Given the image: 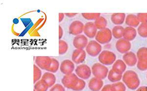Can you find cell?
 Wrapping results in <instances>:
<instances>
[{
    "mask_svg": "<svg viewBox=\"0 0 147 91\" xmlns=\"http://www.w3.org/2000/svg\"><path fill=\"white\" fill-rule=\"evenodd\" d=\"M86 57V51L82 49H76L72 55V61L74 63L80 64L85 61Z\"/></svg>",
    "mask_w": 147,
    "mask_h": 91,
    "instance_id": "7c38bea8",
    "label": "cell"
},
{
    "mask_svg": "<svg viewBox=\"0 0 147 91\" xmlns=\"http://www.w3.org/2000/svg\"><path fill=\"white\" fill-rule=\"evenodd\" d=\"M127 66L122 60H117L113 65L112 70L115 73L119 75H122L125 71Z\"/></svg>",
    "mask_w": 147,
    "mask_h": 91,
    "instance_id": "e0dca14e",
    "label": "cell"
},
{
    "mask_svg": "<svg viewBox=\"0 0 147 91\" xmlns=\"http://www.w3.org/2000/svg\"><path fill=\"white\" fill-rule=\"evenodd\" d=\"M49 91H65V89L63 85L57 83L52 87Z\"/></svg>",
    "mask_w": 147,
    "mask_h": 91,
    "instance_id": "836d02e7",
    "label": "cell"
},
{
    "mask_svg": "<svg viewBox=\"0 0 147 91\" xmlns=\"http://www.w3.org/2000/svg\"><path fill=\"white\" fill-rule=\"evenodd\" d=\"M125 18V13H113L111 16V21L114 24L120 26L124 23Z\"/></svg>",
    "mask_w": 147,
    "mask_h": 91,
    "instance_id": "ffe728a7",
    "label": "cell"
},
{
    "mask_svg": "<svg viewBox=\"0 0 147 91\" xmlns=\"http://www.w3.org/2000/svg\"><path fill=\"white\" fill-rule=\"evenodd\" d=\"M102 50V46L95 40H91L89 42L85 48L87 54L92 57H96L100 55Z\"/></svg>",
    "mask_w": 147,
    "mask_h": 91,
    "instance_id": "8992f818",
    "label": "cell"
},
{
    "mask_svg": "<svg viewBox=\"0 0 147 91\" xmlns=\"http://www.w3.org/2000/svg\"><path fill=\"white\" fill-rule=\"evenodd\" d=\"M91 70L94 77L100 80L105 79L109 74L108 68L101 63H95L92 66Z\"/></svg>",
    "mask_w": 147,
    "mask_h": 91,
    "instance_id": "3957f363",
    "label": "cell"
},
{
    "mask_svg": "<svg viewBox=\"0 0 147 91\" xmlns=\"http://www.w3.org/2000/svg\"><path fill=\"white\" fill-rule=\"evenodd\" d=\"M75 64L73 62L69 59H65L60 65V71L64 75H67L73 73L75 70Z\"/></svg>",
    "mask_w": 147,
    "mask_h": 91,
    "instance_id": "8fae6325",
    "label": "cell"
},
{
    "mask_svg": "<svg viewBox=\"0 0 147 91\" xmlns=\"http://www.w3.org/2000/svg\"><path fill=\"white\" fill-rule=\"evenodd\" d=\"M137 67L139 70L142 71L147 70V58L139 59L137 61Z\"/></svg>",
    "mask_w": 147,
    "mask_h": 91,
    "instance_id": "4dcf8cb0",
    "label": "cell"
},
{
    "mask_svg": "<svg viewBox=\"0 0 147 91\" xmlns=\"http://www.w3.org/2000/svg\"><path fill=\"white\" fill-rule=\"evenodd\" d=\"M84 18L87 20H96L100 16V13H84L82 14Z\"/></svg>",
    "mask_w": 147,
    "mask_h": 91,
    "instance_id": "1f68e13d",
    "label": "cell"
},
{
    "mask_svg": "<svg viewBox=\"0 0 147 91\" xmlns=\"http://www.w3.org/2000/svg\"><path fill=\"white\" fill-rule=\"evenodd\" d=\"M112 36L111 30L107 28L104 30L98 31L95 36V39L96 41L100 44H105L109 43L111 41Z\"/></svg>",
    "mask_w": 147,
    "mask_h": 91,
    "instance_id": "277c9868",
    "label": "cell"
},
{
    "mask_svg": "<svg viewBox=\"0 0 147 91\" xmlns=\"http://www.w3.org/2000/svg\"><path fill=\"white\" fill-rule=\"evenodd\" d=\"M122 77H123V75L117 74L116 73H115L112 69L110 70V71H109V74L107 75L108 80L110 82H113V83L119 82L121 80H122Z\"/></svg>",
    "mask_w": 147,
    "mask_h": 91,
    "instance_id": "d4e9b609",
    "label": "cell"
},
{
    "mask_svg": "<svg viewBox=\"0 0 147 91\" xmlns=\"http://www.w3.org/2000/svg\"><path fill=\"white\" fill-rule=\"evenodd\" d=\"M69 46L66 42L63 40H59V55H64L68 50Z\"/></svg>",
    "mask_w": 147,
    "mask_h": 91,
    "instance_id": "4316f807",
    "label": "cell"
},
{
    "mask_svg": "<svg viewBox=\"0 0 147 91\" xmlns=\"http://www.w3.org/2000/svg\"></svg>",
    "mask_w": 147,
    "mask_h": 91,
    "instance_id": "b9f144b4",
    "label": "cell"
},
{
    "mask_svg": "<svg viewBox=\"0 0 147 91\" xmlns=\"http://www.w3.org/2000/svg\"><path fill=\"white\" fill-rule=\"evenodd\" d=\"M122 80L129 89H136L140 84V81L137 73L131 70H129L124 73Z\"/></svg>",
    "mask_w": 147,
    "mask_h": 91,
    "instance_id": "6da1fadb",
    "label": "cell"
},
{
    "mask_svg": "<svg viewBox=\"0 0 147 91\" xmlns=\"http://www.w3.org/2000/svg\"><path fill=\"white\" fill-rule=\"evenodd\" d=\"M98 59L100 63L104 65H111L116 61V56L111 51L105 50L99 55Z\"/></svg>",
    "mask_w": 147,
    "mask_h": 91,
    "instance_id": "5b68a950",
    "label": "cell"
},
{
    "mask_svg": "<svg viewBox=\"0 0 147 91\" xmlns=\"http://www.w3.org/2000/svg\"><path fill=\"white\" fill-rule=\"evenodd\" d=\"M136 16L140 23H147V13H138Z\"/></svg>",
    "mask_w": 147,
    "mask_h": 91,
    "instance_id": "e575fe53",
    "label": "cell"
},
{
    "mask_svg": "<svg viewBox=\"0 0 147 91\" xmlns=\"http://www.w3.org/2000/svg\"><path fill=\"white\" fill-rule=\"evenodd\" d=\"M104 82L102 80L96 78H93L89 82L88 87L92 91H100L102 88Z\"/></svg>",
    "mask_w": 147,
    "mask_h": 91,
    "instance_id": "2e32d148",
    "label": "cell"
},
{
    "mask_svg": "<svg viewBox=\"0 0 147 91\" xmlns=\"http://www.w3.org/2000/svg\"><path fill=\"white\" fill-rule=\"evenodd\" d=\"M116 48L119 53H125L130 50L131 45L130 41L125 39H120L116 43Z\"/></svg>",
    "mask_w": 147,
    "mask_h": 91,
    "instance_id": "5bb4252c",
    "label": "cell"
},
{
    "mask_svg": "<svg viewBox=\"0 0 147 91\" xmlns=\"http://www.w3.org/2000/svg\"><path fill=\"white\" fill-rule=\"evenodd\" d=\"M78 13H65V15H66L67 17L68 18H73L75 17Z\"/></svg>",
    "mask_w": 147,
    "mask_h": 91,
    "instance_id": "f35d334b",
    "label": "cell"
},
{
    "mask_svg": "<svg viewBox=\"0 0 147 91\" xmlns=\"http://www.w3.org/2000/svg\"><path fill=\"white\" fill-rule=\"evenodd\" d=\"M110 88H111V85H106L105 86H104V87H102L101 91H111Z\"/></svg>",
    "mask_w": 147,
    "mask_h": 91,
    "instance_id": "8d00e7d4",
    "label": "cell"
},
{
    "mask_svg": "<svg viewBox=\"0 0 147 91\" xmlns=\"http://www.w3.org/2000/svg\"><path fill=\"white\" fill-rule=\"evenodd\" d=\"M98 32V29L96 28L94 22H88L84 25V33L86 36L89 38L95 37Z\"/></svg>",
    "mask_w": 147,
    "mask_h": 91,
    "instance_id": "4fadbf2b",
    "label": "cell"
},
{
    "mask_svg": "<svg viewBox=\"0 0 147 91\" xmlns=\"http://www.w3.org/2000/svg\"><path fill=\"white\" fill-rule=\"evenodd\" d=\"M52 62V57L49 56H36L35 63L39 68L42 70L47 71L50 66Z\"/></svg>",
    "mask_w": 147,
    "mask_h": 91,
    "instance_id": "9c48e42d",
    "label": "cell"
},
{
    "mask_svg": "<svg viewBox=\"0 0 147 91\" xmlns=\"http://www.w3.org/2000/svg\"><path fill=\"white\" fill-rule=\"evenodd\" d=\"M137 32L139 35L143 38L147 37V23H141L139 25Z\"/></svg>",
    "mask_w": 147,
    "mask_h": 91,
    "instance_id": "f546056e",
    "label": "cell"
},
{
    "mask_svg": "<svg viewBox=\"0 0 147 91\" xmlns=\"http://www.w3.org/2000/svg\"><path fill=\"white\" fill-rule=\"evenodd\" d=\"M137 58H147V48L142 47L139 49L137 52Z\"/></svg>",
    "mask_w": 147,
    "mask_h": 91,
    "instance_id": "d6a6232c",
    "label": "cell"
},
{
    "mask_svg": "<svg viewBox=\"0 0 147 91\" xmlns=\"http://www.w3.org/2000/svg\"><path fill=\"white\" fill-rule=\"evenodd\" d=\"M60 67V64L59 61L55 58H52V62L50 65V66L47 70V71L50 73H57Z\"/></svg>",
    "mask_w": 147,
    "mask_h": 91,
    "instance_id": "484cf974",
    "label": "cell"
},
{
    "mask_svg": "<svg viewBox=\"0 0 147 91\" xmlns=\"http://www.w3.org/2000/svg\"><path fill=\"white\" fill-rule=\"evenodd\" d=\"M63 30L62 29V27L60 26H59V39L61 40L63 35Z\"/></svg>",
    "mask_w": 147,
    "mask_h": 91,
    "instance_id": "d590c367",
    "label": "cell"
},
{
    "mask_svg": "<svg viewBox=\"0 0 147 91\" xmlns=\"http://www.w3.org/2000/svg\"><path fill=\"white\" fill-rule=\"evenodd\" d=\"M137 35V32L136 28L132 27H126L124 29L123 37L125 40L129 41L134 40Z\"/></svg>",
    "mask_w": 147,
    "mask_h": 91,
    "instance_id": "ac0fdd59",
    "label": "cell"
},
{
    "mask_svg": "<svg viewBox=\"0 0 147 91\" xmlns=\"http://www.w3.org/2000/svg\"><path fill=\"white\" fill-rule=\"evenodd\" d=\"M80 78L74 73L65 75L61 80V83L65 88L73 90L79 83Z\"/></svg>",
    "mask_w": 147,
    "mask_h": 91,
    "instance_id": "7a4b0ae2",
    "label": "cell"
},
{
    "mask_svg": "<svg viewBox=\"0 0 147 91\" xmlns=\"http://www.w3.org/2000/svg\"><path fill=\"white\" fill-rule=\"evenodd\" d=\"M34 91H35V90L34 89Z\"/></svg>",
    "mask_w": 147,
    "mask_h": 91,
    "instance_id": "60d3db41",
    "label": "cell"
},
{
    "mask_svg": "<svg viewBox=\"0 0 147 91\" xmlns=\"http://www.w3.org/2000/svg\"><path fill=\"white\" fill-rule=\"evenodd\" d=\"M111 91H125V85L122 82H117L111 85Z\"/></svg>",
    "mask_w": 147,
    "mask_h": 91,
    "instance_id": "f1b7e54d",
    "label": "cell"
},
{
    "mask_svg": "<svg viewBox=\"0 0 147 91\" xmlns=\"http://www.w3.org/2000/svg\"><path fill=\"white\" fill-rule=\"evenodd\" d=\"M49 88L48 85L42 79L36 82L34 86V89L36 91H47Z\"/></svg>",
    "mask_w": 147,
    "mask_h": 91,
    "instance_id": "603a6c76",
    "label": "cell"
},
{
    "mask_svg": "<svg viewBox=\"0 0 147 91\" xmlns=\"http://www.w3.org/2000/svg\"><path fill=\"white\" fill-rule=\"evenodd\" d=\"M88 39L87 37L84 34L76 36L74 38L73 44L76 49H82L86 48L88 44Z\"/></svg>",
    "mask_w": 147,
    "mask_h": 91,
    "instance_id": "30bf717a",
    "label": "cell"
},
{
    "mask_svg": "<svg viewBox=\"0 0 147 91\" xmlns=\"http://www.w3.org/2000/svg\"><path fill=\"white\" fill-rule=\"evenodd\" d=\"M84 25L82 22L76 20L73 22L69 27V32L71 35L77 36L84 32Z\"/></svg>",
    "mask_w": 147,
    "mask_h": 91,
    "instance_id": "ba28073f",
    "label": "cell"
},
{
    "mask_svg": "<svg viewBox=\"0 0 147 91\" xmlns=\"http://www.w3.org/2000/svg\"><path fill=\"white\" fill-rule=\"evenodd\" d=\"M136 91H147V86H141Z\"/></svg>",
    "mask_w": 147,
    "mask_h": 91,
    "instance_id": "ab89813d",
    "label": "cell"
},
{
    "mask_svg": "<svg viewBox=\"0 0 147 91\" xmlns=\"http://www.w3.org/2000/svg\"><path fill=\"white\" fill-rule=\"evenodd\" d=\"M94 24L96 28L100 30H104L107 28V19L104 17L100 16L99 18L95 20Z\"/></svg>",
    "mask_w": 147,
    "mask_h": 91,
    "instance_id": "7402d4cb",
    "label": "cell"
},
{
    "mask_svg": "<svg viewBox=\"0 0 147 91\" xmlns=\"http://www.w3.org/2000/svg\"><path fill=\"white\" fill-rule=\"evenodd\" d=\"M123 60L125 64L129 66H134L137 62V56L135 53L131 51L125 53L123 56Z\"/></svg>",
    "mask_w": 147,
    "mask_h": 91,
    "instance_id": "9a60e30c",
    "label": "cell"
},
{
    "mask_svg": "<svg viewBox=\"0 0 147 91\" xmlns=\"http://www.w3.org/2000/svg\"><path fill=\"white\" fill-rule=\"evenodd\" d=\"M75 73L82 80H88L92 74V70L87 65L82 64L77 67L75 69Z\"/></svg>",
    "mask_w": 147,
    "mask_h": 91,
    "instance_id": "52a82bcc",
    "label": "cell"
},
{
    "mask_svg": "<svg viewBox=\"0 0 147 91\" xmlns=\"http://www.w3.org/2000/svg\"><path fill=\"white\" fill-rule=\"evenodd\" d=\"M42 71L41 69L39 68L36 65H34V82L35 84L36 82L41 80L42 78Z\"/></svg>",
    "mask_w": 147,
    "mask_h": 91,
    "instance_id": "83f0119b",
    "label": "cell"
},
{
    "mask_svg": "<svg viewBox=\"0 0 147 91\" xmlns=\"http://www.w3.org/2000/svg\"><path fill=\"white\" fill-rule=\"evenodd\" d=\"M65 17V14L63 13H59V22L61 23L63 21Z\"/></svg>",
    "mask_w": 147,
    "mask_h": 91,
    "instance_id": "74e56055",
    "label": "cell"
},
{
    "mask_svg": "<svg viewBox=\"0 0 147 91\" xmlns=\"http://www.w3.org/2000/svg\"><path fill=\"white\" fill-rule=\"evenodd\" d=\"M124 29L123 27L121 26H116L112 28V36L116 39H121L123 36Z\"/></svg>",
    "mask_w": 147,
    "mask_h": 91,
    "instance_id": "cb8c5ba5",
    "label": "cell"
},
{
    "mask_svg": "<svg viewBox=\"0 0 147 91\" xmlns=\"http://www.w3.org/2000/svg\"><path fill=\"white\" fill-rule=\"evenodd\" d=\"M41 79L45 81L47 84L48 85L49 88H51L55 84L57 81V78L55 75L53 73L48 71L46 72L42 75Z\"/></svg>",
    "mask_w": 147,
    "mask_h": 91,
    "instance_id": "d6986e66",
    "label": "cell"
},
{
    "mask_svg": "<svg viewBox=\"0 0 147 91\" xmlns=\"http://www.w3.org/2000/svg\"><path fill=\"white\" fill-rule=\"evenodd\" d=\"M125 23L129 27L136 28L140 24L137 16L134 14H129L125 18Z\"/></svg>",
    "mask_w": 147,
    "mask_h": 91,
    "instance_id": "44dd1931",
    "label": "cell"
}]
</instances>
